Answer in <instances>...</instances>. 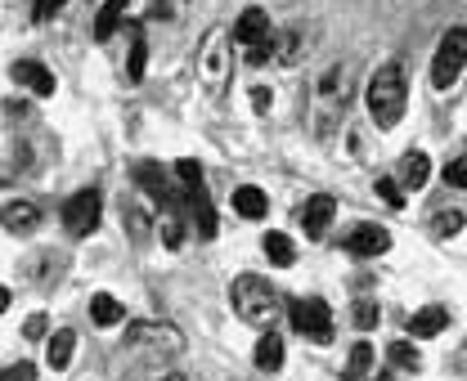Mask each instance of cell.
<instances>
[{
  "label": "cell",
  "mask_w": 467,
  "mask_h": 381,
  "mask_svg": "<svg viewBox=\"0 0 467 381\" xmlns=\"http://www.w3.org/2000/svg\"><path fill=\"white\" fill-rule=\"evenodd\" d=\"M386 354H391L395 368H405V372H418V368H423V354H418V346H409V341H391Z\"/></svg>",
  "instance_id": "cell-24"
},
{
  "label": "cell",
  "mask_w": 467,
  "mask_h": 381,
  "mask_svg": "<svg viewBox=\"0 0 467 381\" xmlns=\"http://www.w3.org/2000/svg\"><path fill=\"white\" fill-rule=\"evenodd\" d=\"M230 67H234V32L230 27H212L203 50H198V76L212 95H221L230 86Z\"/></svg>",
  "instance_id": "cell-3"
},
{
  "label": "cell",
  "mask_w": 467,
  "mask_h": 381,
  "mask_svg": "<svg viewBox=\"0 0 467 381\" xmlns=\"http://www.w3.org/2000/svg\"><path fill=\"white\" fill-rule=\"evenodd\" d=\"M10 72H14V82H19V86H27L32 95H41V99H45V95H54V72H50L45 63H36V58H19Z\"/></svg>",
  "instance_id": "cell-11"
},
{
  "label": "cell",
  "mask_w": 467,
  "mask_h": 381,
  "mask_svg": "<svg viewBox=\"0 0 467 381\" xmlns=\"http://www.w3.org/2000/svg\"><path fill=\"white\" fill-rule=\"evenodd\" d=\"M158 381H184V377H180V372H167V377H158Z\"/></svg>",
  "instance_id": "cell-36"
},
{
  "label": "cell",
  "mask_w": 467,
  "mask_h": 381,
  "mask_svg": "<svg viewBox=\"0 0 467 381\" xmlns=\"http://www.w3.org/2000/svg\"><path fill=\"white\" fill-rule=\"evenodd\" d=\"M126 346L136 350H184V332L171 328V323H158V319H140V323H126Z\"/></svg>",
  "instance_id": "cell-6"
},
{
  "label": "cell",
  "mask_w": 467,
  "mask_h": 381,
  "mask_svg": "<svg viewBox=\"0 0 467 381\" xmlns=\"http://www.w3.org/2000/svg\"><path fill=\"white\" fill-rule=\"evenodd\" d=\"M252 359H256L261 372H279V368H284V341H279L275 332H265V337L256 341V354H252Z\"/></svg>",
  "instance_id": "cell-19"
},
{
  "label": "cell",
  "mask_w": 467,
  "mask_h": 381,
  "mask_svg": "<svg viewBox=\"0 0 467 381\" xmlns=\"http://www.w3.org/2000/svg\"><path fill=\"white\" fill-rule=\"evenodd\" d=\"M193 220H198V238H216V211H212V202H193Z\"/></svg>",
  "instance_id": "cell-28"
},
{
  "label": "cell",
  "mask_w": 467,
  "mask_h": 381,
  "mask_svg": "<svg viewBox=\"0 0 467 381\" xmlns=\"http://www.w3.org/2000/svg\"><path fill=\"white\" fill-rule=\"evenodd\" d=\"M99 211H104L99 189H82V193H73L68 202H63V224H68L73 238H90L99 229Z\"/></svg>",
  "instance_id": "cell-7"
},
{
  "label": "cell",
  "mask_w": 467,
  "mask_h": 381,
  "mask_svg": "<svg viewBox=\"0 0 467 381\" xmlns=\"http://www.w3.org/2000/svg\"><path fill=\"white\" fill-rule=\"evenodd\" d=\"M270 104H275V90L270 86H252V108L256 113H270Z\"/></svg>",
  "instance_id": "cell-33"
},
{
  "label": "cell",
  "mask_w": 467,
  "mask_h": 381,
  "mask_svg": "<svg viewBox=\"0 0 467 381\" xmlns=\"http://www.w3.org/2000/svg\"><path fill=\"white\" fill-rule=\"evenodd\" d=\"M73 350H77V332L73 328H58L50 341H45V363L54 368V372H63L73 363Z\"/></svg>",
  "instance_id": "cell-13"
},
{
  "label": "cell",
  "mask_w": 467,
  "mask_h": 381,
  "mask_svg": "<svg viewBox=\"0 0 467 381\" xmlns=\"http://www.w3.org/2000/svg\"><path fill=\"white\" fill-rule=\"evenodd\" d=\"M432 175V162H427V152H405V162H400V189H423Z\"/></svg>",
  "instance_id": "cell-15"
},
{
  "label": "cell",
  "mask_w": 467,
  "mask_h": 381,
  "mask_svg": "<svg viewBox=\"0 0 467 381\" xmlns=\"http://www.w3.org/2000/svg\"><path fill=\"white\" fill-rule=\"evenodd\" d=\"M369 113H373V121L382 126V130H391L400 117H405V104H409V86H405V72H400L395 63H386V67H377L373 76H369Z\"/></svg>",
  "instance_id": "cell-1"
},
{
  "label": "cell",
  "mask_w": 467,
  "mask_h": 381,
  "mask_svg": "<svg viewBox=\"0 0 467 381\" xmlns=\"http://www.w3.org/2000/svg\"><path fill=\"white\" fill-rule=\"evenodd\" d=\"M63 5H68V0H41V5H36V23H45L50 14H58Z\"/></svg>",
  "instance_id": "cell-35"
},
{
  "label": "cell",
  "mask_w": 467,
  "mask_h": 381,
  "mask_svg": "<svg viewBox=\"0 0 467 381\" xmlns=\"http://www.w3.org/2000/svg\"><path fill=\"white\" fill-rule=\"evenodd\" d=\"M265 206H270V202H265V193H261L256 184L234 189V211H238L243 220H261V215H265Z\"/></svg>",
  "instance_id": "cell-20"
},
{
  "label": "cell",
  "mask_w": 467,
  "mask_h": 381,
  "mask_svg": "<svg viewBox=\"0 0 467 381\" xmlns=\"http://www.w3.org/2000/svg\"><path fill=\"white\" fill-rule=\"evenodd\" d=\"M158 234H162V247H180L184 243V224L175 220V211H162V220H158Z\"/></svg>",
  "instance_id": "cell-26"
},
{
  "label": "cell",
  "mask_w": 467,
  "mask_h": 381,
  "mask_svg": "<svg viewBox=\"0 0 467 381\" xmlns=\"http://www.w3.org/2000/svg\"><path fill=\"white\" fill-rule=\"evenodd\" d=\"M144 58H149V50H144V32H140V27H130V63H126V76H130V82H140V76H144Z\"/></svg>",
  "instance_id": "cell-25"
},
{
  "label": "cell",
  "mask_w": 467,
  "mask_h": 381,
  "mask_svg": "<svg viewBox=\"0 0 467 381\" xmlns=\"http://www.w3.org/2000/svg\"><path fill=\"white\" fill-rule=\"evenodd\" d=\"M41 224V211H36V202H5V234H32V229Z\"/></svg>",
  "instance_id": "cell-12"
},
{
  "label": "cell",
  "mask_w": 467,
  "mask_h": 381,
  "mask_svg": "<svg viewBox=\"0 0 467 381\" xmlns=\"http://www.w3.org/2000/svg\"><path fill=\"white\" fill-rule=\"evenodd\" d=\"M126 10H130V0H104L99 14H95V41H108V36L121 27Z\"/></svg>",
  "instance_id": "cell-16"
},
{
  "label": "cell",
  "mask_w": 467,
  "mask_h": 381,
  "mask_svg": "<svg viewBox=\"0 0 467 381\" xmlns=\"http://www.w3.org/2000/svg\"><path fill=\"white\" fill-rule=\"evenodd\" d=\"M351 319H355L360 332L377 328V319H382V315H377V300H355V315H351Z\"/></svg>",
  "instance_id": "cell-29"
},
{
  "label": "cell",
  "mask_w": 467,
  "mask_h": 381,
  "mask_svg": "<svg viewBox=\"0 0 467 381\" xmlns=\"http://www.w3.org/2000/svg\"><path fill=\"white\" fill-rule=\"evenodd\" d=\"M369 381H391V377H386V372H382V377H369Z\"/></svg>",
  "instance_id": "cell-37"
},
{
  "label": "cell",
  "mask_w": 467,
  "mask_h": 381,
  "mask_svg": "<svg viewBox=\"0 0 467 381\" xmlns=\"http://www.w3.org/2000/svg\"><path fill=\"white\" fill-rule=\"evenodd\" d=\"M463 63H467V27H454V32H445V41H440V50L432 58V86L449 90L458 82Z\"/></svg>",
  "instance_id": "cell-5"
},
{
  "label": "cell",
  "mask_w": 467,
  "mask_h": 381,
  "mask_svg": "<svg viewBox=\"0 0 467 381\" xmlns=\"http://www.w3.org/2000/svg\"><path fill=\"white\" fill-rule=\"evenodd\" d=\"M449 328V310H440V305H427V310H414L409 315V332L414 337H436Z\"/></svg>",
  "instance_id": "cell-14"
},
{
  "label": "cell",
  "mask_w": 467,
  "mask_h": 381,
  "mask_svg": "<svg viewBox=\"0 0 467 381\" xmlns=\"http://www.w3.org/2000/svg\"><path fill=\"white\" fill-rule=\"evenodd\" d=\"M288 319H292V328L306 341H315V346H328L332 341V310H328L323 296H297L288 305Z\"/></svg>",
  "instance_id": "cell-4"
},
{
  "label": "cell",
  "mask_w": 467,
  "mask_h": 381,
  "mask_svg": "<svg viewBox=\"0 0 467 381\" xmlns=\"http://www.w3.org/2000/svg\"><path fill=\"white\" fill-rule=\"evenodd\" d=\"M319 95L332 99V104H346V95H351V67H332L319 82Z\"/></svg>",
  "instance_id": "cell-22"
},
{
  "label": "cell",
  "mask_w": 467,
  "mask_h": 381,
  "mask_svg": "<svg viewBox=\"0 0 467 381\" xmlns=\"http://www.w3.org/2000/svg\"><path fill=\"white\" fill-rule=\"evenodd\" d=\"M377 198H382L386 206H395V211L405 206V189H400V180H391V175H382V180H377Z\"/></svg>",
  "instance_id": "cell-30"
},
{
  "label": "cell",
  "mask_w": 467,
  "mask_h": 381,
  "mask_svg": "<svg viewBox=\"0 0 467 381\" xmlns=\"http://www.w3.org/2000/svg\"><path fill=\"white\" fill-rule=\"evenodd\" d=\"M90 319H95L99 328H113V323H121V319H126V310H121V300H117V296L95 292V296H90Z\"/></svg>",
  "instance_id": "cell-18"
},
{
  "label": "cell",
  "mask_w": 467,
  "mask_h": 381,
  "mask_svg": "<svg viewBox=\"0 0 467 381\" xmlns=\"http://www.w3.org/2000/svg\"><path fill=\"white\" fill-rule=\"evenodd\" d=\"M458 229H463V211H436L432 215V234L436 238H454Z\"/></svg>",
  "instance_id": "cell-27"
},
{
  "label": "cell",
  "mask_w": 467,
  "mask_h": 381,
  "mask_svg": "<svg viewBox=\"0 0 467 381\" xmlns=\"http://www.w3.org/2000/svg\"><path fill=\"white\" fill-rule=\"evenodd\" d=\"M45 328H50V319H45V315H32V319L23 323V332H27L32 341H41V337H45Z\"/></svg>",
  "instance_id": "cell-34"
},
{
  "label": "cell",
  "mask_w": 467,
  "mask_h": 381,
  "mask_svg": "<svg viewBox=\"0 0 467 381\" xmlns=\"http://www.w3.org/2000/svg\"><path fill=\"white\" fill-rule=\"evenodd\" d=\"M445 184H449V189H467V152L445 167Z\"/></svg>",
  "instance_id": "cell-31"
},
{
  "label": "cell",
  "mask_w": 467,
  "mask_h": 381,
  "mask_svg": "<svg viewBox=\"0 0 467 381\" xmlns=\"http://www.w3.org/2000/svg\"><path fill=\"white\" fill-rule=\"evenodd\" d=\"M230 300H234L238 319H243V323H256V328H270V323H275V315H279V292H275L270 283H265V278H256V274L234 278Z\"/></svg>",
  "instance_id": "cell-2"
},
{
  "label": "cell",
  "mask_w": 467,
  "mask_h": 381,
  "mask_svg": "<svg viewBox=\"0 0 467 381\" xmlns=\"http://www.w3.org/2000/svg\"><path fill=\"white\" fill-rule=\"evenodd\" d=\"M5 381H36V363H27V359L10 363V368H5Z\"/></svg>",
  "instance_id": "cell-32"
},
{
  "label": "cell",
  "mask_w": 467,
  "mask_h": 381,
  "mask_svg": "<svg viewBox=\"0 0 467 381\" xmlns=\"http://www.w3.org/2000/svg\"><path fill=\"white\" fill-rule=\"evenodd\" d=\"M332 215H338V202H332L328 193L306 198V206L297 211V220H301V229H306V238H323L328 224H332Z\"/></svg>",
  "instance_id": "cell-8"
},
{
  "label": "cell",
  "mask_w": 467,
  "mask_h": 381,
  "mask_svg": "<svg viewBox=\"0 0 467 381\" xmlns=\"http://www.w3.org/2000/svg\"><path fill=\"white\" fill-rule=\"evenodd\" d=\"M373 346L369 341H355L351 346V359H346V381H369V372H373Z\"/></svg>",
  "instance_id": "cell-21"
},
{
  "label": "cell",
  "mask_w": 467,
  "mask_h": 381,
  "mask_svg": "<svg viewBox=\"0 0 467 381\" xmlns=\"http://www.w3.org/2000/svg\"><path fill=\"white\" fill-rule=\"evenodd\" d=\"M261 247H265V256H270L275 265H284V269L297 260V247H292V238H288V234H265V243H261Z\"/></svg>",
  "instance_id": "cell-23"
},
{
  "label": "cell",
  "mask_w": 467,
  "mask_h": 381,
  "mask_svg": "<svg viewBox=\"0 0 467 381\" xmlns=\"http://www.w3.org/2000/svg\"><path fill=\"white\" fill-rule=\"evenodd\" d=\"M275 36V27H270V19H265V10H243L238 14V23H234V41L238 45H247V50H256V45H265Z\"/></svg>",
  "instance_id": "cell-10"
},
{
  "label": "cell",
  "mask_w": 467,
  "mask_h": 381,
  "mask_svg": "<svg viewBox=\"0 0 467 381\" xmlns=\"http://www.w3.org/2000/svg\"><path fill=\"white\" fill-rule=\"evenodd\" d=\"M386 247H391V234H386L382 224H355V229H351V238H346V252L360 256V260L382 256Z\"/></svg>",
  "instance_id": "cell-9"
},
{
  "label": "cell",
  "mask_w": 467,
  "mask_h": 381,
  "mask_svg": "<svg viewBox=\"0 0 467 381\" xmlns=\"http://www.w3.org/2000/svg\"><path fill=\"white\" fill-rule=\"evenodd\" d=\"M136 184L144 193H153L158 202H171V184H167V175H162L158 162H136Z\"/></svg>",
  "instance_id": "cell-17"
}]
</instances>
